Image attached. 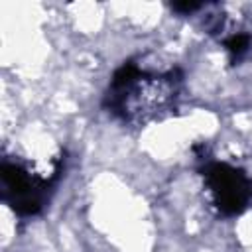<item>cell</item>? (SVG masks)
Returning a JSON list of instances; mask_svg holds the SVG:
<instances>
[{"instance_id": "1", "label": "cell", "mask_w": 252, "mask_h": 252, "mask_svg": "<svg viewBox=\"0 0 252 252\" xmlns=\"http://www.w3.org/2000/svg\"><path fill=\"white\" fill-rule=\"evenodd\" d=\"M177 79L173 73L146 75L134 63H124L112 77L108 91V106L124 120L138 114H154L171 102L175 96Z\"/></svg>"}, {"instance_id": "4", "label": "cell", "mask_w": 252, "mask_h": 252, "mask_svg": "<svg viewBox=\"0 0 252 252\" xmlns=\"http://www.w3.org/2000/svg\"><path fill=\"white\" fill-rule=\"evenodd\" d=\"M226 47H228V51H230L232 55L240 57V55L250 47V37H248L246 33H236V35H232L230 39H226Z\"/></svg>"}, {"instance_id": "2", "label": "cell", "mask_w": 252, "mask_h": 252, "mask_svg": "<svg viewBox=\"0 0 252 252\" xmlns=\"http://www.w3.org/2000/svg\"><path fill=\"white\" fill-rule=\"evenodd\" d=\"M205 181L217 207L226 215L240 213L252 197V181L240 169L226 163L209 165L205 169Z\"/></svg>"}, {"instance_id": "3", "label": "cell", "mask_w": 252, "mask_h": 252, "mask_svg": "<svg viewBox=\"0 0 252 252\" xmlns=\"http://www.w3.org/2000/svg\"><path fill=\"white\" fill-rule=\"evenodd\" d=\"M2 181H4L6 199L18 213L33 215L41 209L47 181L33 177L22 165L10 161L2 163Z\"/></svg>"}]
</instances>
